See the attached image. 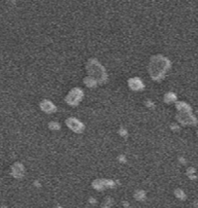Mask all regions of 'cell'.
<instances>
[{"label": "cell", "instance_id": "1", "mask_svg": "<svg viewBox=\"0 0 198 208\" xmlns=\"http://www.w3.org/2000/svg\"><path fill=\"white\" fill-rule=\"evenodd\" d=\"M167 67H168V61L166 60L164 57H154L150 65L151 74L153 76V78H157L160 76H163L164 72L167 70L166 69Z\"/></svg>", "mask_w": 198, "mask_h": 208}]
</instances>
